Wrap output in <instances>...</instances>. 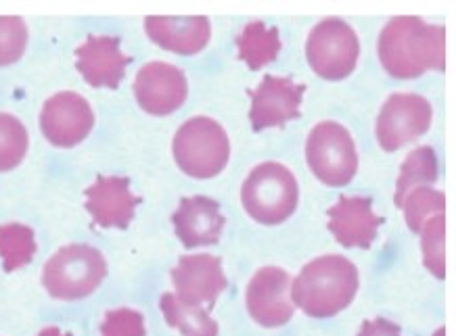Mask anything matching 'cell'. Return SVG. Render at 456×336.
<instances>
[{
	"instance_id": "obj_6",
	"label": "cell",
	"mask_w": 456,
	"mask_h": 336,
	"mask_svg": "<svg viewBox=\"0 0 456 336\" xmlns=\"http://www.w3.org/2000/svg\"><path fill=\"white\" fill-rule=\"evenodd\" d=\"M305 161L322 184L339 188V186L350 184L356 176V144L341 124L322 122L310 132L308 142H305Z\"/></svg>"
},
{
	"instance_id": "obj_23",
	"label": "cell",
	"mask_w": 456,
	"mask_h": 336,
	"mask_svg": "<svg viewBox=\"0 0 456 336\" xmlns=\"http://www.w3.org/2000/svg\"><path fill=\"white\" fill-rule=\"evenodd\" d=\"M444 207H446V196H444V192L431 188V186H415V188L404 196L400 209H404L406 226L411 228L412 232H421L425 220L434 213H444Z\"/></svg>"
},
{
	"instance_id": "obj_2",
	"label": "cell",
	"mask_w": 456,
	"mask_h": 336,
	"mask_svg": "<svg viewBox=\"0 0 456 336\" xmlns=\"http://www.w3.org/2000/svg\"><path fill=\"white\" fill-rule=\"evenodd\" d=\"M358 269L341 255H325L302 268L291 282V301L310 317H331L354 301Z\"/></svg>"
},
{
	"instance_id": "obj_24",
	"label": "cell",
	"mask_w": 456,
	"mask_h": 336,
	"mask_svg": "<svg viewBox=\"0 0 456 336\" xmlns=\"http://www.w3.org/2000/svg\"><path fill=\"white\" fill-rule=\"evenodd\" d=\"M28 130L11 113H0V172L15 170L28 153Z\"/></svg>"
},
{
	"instance_id": "obj_4",
	"label": "cell",
	"mask_w": 456,
	"mask_h": 336,
	"mask_svg": "<svg viewBox=\"0 0 456 336\" xmlns=\"http://www.w3.org/2000/svg\"><path fill=\"white\" fill-rule=\"evenodd\" d=\"M180 170L197 180L216 178L231 157V142L222 125L209 117H193L180 125L172 142Z\"/></svg>"
},
{
	"instance_id": "obj_15",
	"label": "cell",
	"mask_w": 456,
	"mask_h": 336,
	"mask_svg": "<svg viewBox=\"0 0 456 336\" xmlns=\"http://www.w3.org/2000/svg\"><path fill=\"white\" fill-rule=\"evenodd\" d=\"M383 224L367 196H341L329 209V230L341 247L369 249Z\"/></svg>"
},
{
	"instance_id": "obj_27",
	"label": "cell",
	"mask_w": 456,
	"mask_h": 336,
	"mask_svg": "<svg viewBox=\"0 0 456 336\" xmlns=\"http://www.w3.org/2000/svg\"><path fill=\"white\" fill-rule=\"evenodd\" d=\"M101 336H145V317L128 308L113 309L101 324Z\"/></svg>"
},
{
	"instance_id": "obj_10",
	"label": "cell",
	"mask_w": 456,
	"mask_h": 336,
	"mask_svg": "<svg viewBox=\"0 0 456 336\" xmlns=\"http://www.w3.org/2000/svg\"><path fill=\"white\" fill-rule=\"evenodd\" d=\"M93 125L94 113L88 100L77 92H57L42 107V134L55 147H76L90 134Z\"/></svg>"
},
{
	"instance_id": "obj_20",
	"label": "cell",
	"mask_w": 456,
	"mask_h": 336,
	"mask_svg": "<svg viewBox=\"0 0 456 336\" xmlns=\"http://www.w3.org/2000/svg\"><path fill=\"white\" fill-rule=\"evenodd\" d=\"M161 311L167 324L178 328L183 336H218V324L201 305L184 303L172 292H166L161 297Z\"/></svg>"
},
{
	"instance_id": "obj_21",
	"label": "cell",
	"mask_w": 456,
	"mask_h": 336,
	"mask_svg": "<svg viewBox=\"0 0 456 336\" xmlns=\"http://www.w3.org/2000/svg\"><path fill=\"white\" fill-rule=\"evenodd\" d=\"M437 180V157L431 147H419L404 159L400 167L398 184H395V207H402L404 196L415 188L417 184H434Z\"/></svg>"
},
{
	"instance_id": "obj_14",
	"label": "cell",
	"mask_w": 456,
	"mask_h": 336,
	"mask_svg": "<svg viewBox=\"0 0 456 336\" xmlns=\"http://www.w3.org/2000/svg\"><path fill=\"white\" fill-rule=\"evenodd\" d=\"M128 63L116 36H88L76 51V68L93 88H118Z\"/></svg>"
},
{
	"instance_id": "obj_25",
	"label": "cell",
	"mask_w": 456,
	"mask_h": 336,
	"mask_svg": "<svg viewBox=\"0 0 456 336\" xmlns=\"http://www.w3.org/2000/svg\"><path fill=\"white\" fill-rule=\"evenodd\" d=\"M444 230H446V221H444V213L434 215L428 220V224L421 230V251H423V263L436 278L446 276V261H444Z\"/></svg>"
},
{
	"instance_id": "obj_11",
	"label": "cell",
	"mask_w": 456,
	"mask_h": 336,
	"mask_svg": "<svg viewBox=\"0 0 456 336\" xmlns=\"http://www.w3.org/2000/svg\"><path fill=\"white\" fill-rule=\"evenodd\" d=\"M189 84L183 69L166 61H151L136 74L134 96L142 111L170 116L187 100Z\"/></svg>"
},
{
	"instance_id": "obj_9",
	"label": "cell",
	"mask_w": 456,
	"mask_h": 336,
	"mask_svg": "<svg viewBox=\"0 0 456 336\" xmlns=\"http://www.w3.org/2000/svg\"><path fill=\"white\" fill-rule=\"evenodd\" d=\"M248 311L264 328L285 326L293 317L291 278L285 269L268 266L257 269L248 286Z\"/></svg>"
},
{
	"instance_id": "obj_5",
	"label": "cell",
	"mask_w": 456,
	"mask_h": 336,
	"mask_svg": "<svg viewBox=\"0 0 456 336\" xmlns=\"http://www.w3.org/2000/svg\"><path fill=\"white\" fill-rule=\"evenodd\" d=\"M107 276V261L99 249L88 244H69L46 261L42 284L51 297L76 301L93 295Z\"/></svg>"
},
{
	"instance_id": "obj_19",
	"label": "cell",
	"mask_w": 456,
	"mask_h": 336,
	"mask_svg": "<svg viewBox=\"0 0 456 336\" xmlns=\"http://www.w3.org/2000/svg\"><path fill=\"white\" fill-rule=\"evenodd\" d=\"M239 59L248 63L249 69H262L273 63L281 51V38L274 28H266L262 21H251L243 28L237 38Z\"/></svg>"
},
{
	"instance_id": "obj_17",
	"label": "cell",
	"mask_w": 456,
	"mask_h": 336,
	"mask_svg": "<svg viewBox=\"0 0 456 336\" xmlns=\"http://www.w3.org/2000/svg\"><path fill=\"white\" fill-rule=\"evenodd\" d=\"M176 236L187 249L208 247L220 240L224 228V215L220 205L208 196H187L180 201L176 213L172 215Z\"/></svg>"
},
{
	"instance_id": "obj_16",
	"label": "cell",
	"mask_w": 456,
	"mask_h": 336,
	"mask_svg": "<svg viewBox=\"0 0 456 336\" xmlns=\"http://www.w3.org/2000/svg\"><path fill=\"white\" fill-rule=\"evenodd\" d=\"M139 203L126 178L101 176L86 190V209L101 228H128Z\"/></svg>"
},
{
	"instance_id": "obj_29",
	"label": "cell",
	"mask_w": 456,
	"mask_h": 336,
	"mask_svg": "<svg viewBox=\"0 0 456 336\" xmlns=\"http://www.w3.org/2000/svg\"><path fill=\"white\" fill-rule=\"evenodd\" d=\"M38 336H71V334L61 332V330H59V328H45Z\"/></svg>"
},
{
	"instance_id": "obj_30",
	"label": "cell",
	"mask_w": 456,
	"mask_h": 336,
	"mask_svg": "<svg viewBox=\"0 0 456 336\" xmlns=\"http://www.w3.org/2000/svg\"><path fill=\"white\" fill-rule=\"evenodd\" d=\"M436 336H444V328H442V330H437Z\"/></svg>"
},
{
	"instance_id": "obj_28",
	"label": "cell",
	"mask_w": 456,
	"mask_h": 336,
	"mask_svg": "<svg viewBox=\"0 0 456 336\" xmlns=\"http://www.w3.org/2000/svg\"><path fill=\"white\" fill-rule=\"evenodd\" d=\"M358 336H402V332L400 326L383 320V317H377V320H364Z\"/></svg>"
},
{
	"instance_id": "obj_18",
	"label": "cell",
	"mask_w": 456,
	"mask_h": 336,
	"mask_svg": "<svg viewBox=\"0 0 456 336\" xmlns=\"http://www.w3.org/2000/svg\"><path fill=\"white\" fill-rule=\"evenodd\" d=\"M145 29L155 44L176 55H197L212 36L208 17H147Z\"/></svg>"
},
{
	"instance_id": "obj_22",
	"label": "cell",
	"mask_w": 456,
	"mask_h": 336,
	"mask_svg": "<svg viewBox=\"0 0 456 336\" xmlns=\"http://www.w3.org/2000/svg\"><path fill=\"white\" fill-rule=\"evenodd\" d=\"M36 255V236L32 228L23 224L0 226V260L4 272H15L28 266Z\"/></svg>"
},
{
	"instance_id": "obj_26",
	"label": "cell",
	"mask_w": 456,
	"mask_h": 336,
	"mask_svg": "<svg viewBox=\"0 0 456 336\" xmlns=\"http://www.w3.org/2000/svg\"><path fill=\"white\" fill-rule=\"evenodd\" d=\"M28 46V26L20 17H0V68L13 65Z\"/></svg>"
},
{
	"instance_id": "obj_13",
	"label": "cell",
	"mask_w": 456,
	"mask_h": 336,
	"mask_svg": "<svg viewBox=\"0 0 456 336\" xmlns=\"http://www.w3.org/2000/svg\"><path fill=\"white\" fill-rule=\"evenodd\" d=\"M172 282L176 286V297L193 305H214L226 288L220 260L208 253L180 257L178 266L172 269Z\"/></svg>"
},
{
	"instance_id": "obj_8",
	"label": "cell",
	"mask_w": 456,
	"mask_h": 336,
	"mask_svg": "<svg viewBox=\"0 0 456 336\" xmlns=\"http://www.w3.org/2000/svg\"><path fill=\"white\" fill-rule=\"evenodd\" d=\"M431 117H434V111L425 96L395 92L383 103L377 117V140L383 151H398L429 130Z\"/></svg>"
},
{
	"instance_id": "obj_7",
	"label": "cell",
	"mask_w": 456,
	"mask_h": 336,
	"mask_svg": "<svg viewBox=\"0 0 456 336\" xmlns=\"http://www.w3.org/2000/svg\"><path fill=\"white\" fill-rule=\"evenodd\" d=\"M360 42L350 23L325 20L316 23L305 42V57L316 76L325 80H344L356 69Z\"/></svg>"
},
{
	"instance_id": "obj_3",
	"label": "cell",
	"mask_w": 456,
	"mask_h": 336,
	"mask_svg": "<svg viewBox=\"0 0 456 336\" xmlns=\"http://www.w3.org/2000/svg\"><path fill=\"white\" fill-rule=\"evenodd\" d=\"M297 180L285 165L266 161L251 170L241 188V203L257 224L277 226L289 220L297 207Z\"/></svg>"
},
{
	"instance_id": "obj_1",
	"label": "cell",
	"mask_w": 456,
	"mask_h": 336,
	"mask_svg": "<svg viewBox=\"0 0 456 336\" xmlns=\"http://www.w3.org/2000/svg\"><path fill=\"white\" fill-rule=\"evenodd\" d=\"M383 69L398 80L446 68V29L419 17H395L379 36Z\"/></svg>"
},
{
	"instance_id": "obj_12",
	"label": "cell",
	"mask_w": 456,
	"mask_h": 336,
	"mask_svg": "<svg viewBox=\"0 0 456 336\" xmlns=\"http://www.w3.org/2000/svg\"><path fill=\"white\" fill-rule=\"evenodd\" d=\"M305 86L293 84L289 77L264 76V80L256 90H251V128L264 130L274 125H285L291 119L299 117Z\"/></svg>"
}]
</instances>
